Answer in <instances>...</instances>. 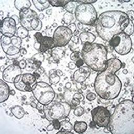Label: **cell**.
Returning a JSON list of instances; mask_svg holds the SVG:
<instances>
[{
    "label": "cell",
    "instance_id": "obj_1",
    "mask_svg": "<svg viewBox=\"0 0 134 134\" xmlns=\"http://www.w3.org/2000/svg\"><path fill=\"white\" fill-rule=\"evenodd\" d=\"M126 13L109 10L99 15L95 24L96 31L103 40L109 41L115 35L123 32L129 24Z\"/></svg>",
    "mask_w": 134,
    "mask_h": 134
},
{
    "label": "cell",
    "instance_id": "obj_2",
    "mask_svg": "<svg viewBox=\"0 0 134 134\" xmlns=\"http://www.w3.org/2000/svg\"><path fill=\"white\" fill-rule=\"evenodd\" d=\"M108 127L113 134H134L133 101L124 100L117 105L110 116Z\"/></svg>",
    "mask_w": 134,
    "mask_h": 134
},
{
    "label": "cell",
    "instance_id": "obj_3",
    "mask_svg": "<svg viewBox=\"0 0 134 134\" xmlns=\"http://www.w3.org/2000/svg\"><path fill=\"white\" fill-rule=\"evenodd\" d=\"M122 83L115 73L105 69L95 77L94 88L102 98L111 100L116 98L121 90Z\"/></svg>",
    "mask_w": 134,
    "mask_h": 134
},
{
    "label": "cell",
    "instance_id": "obj_4",
    "mask_svg": "<svg viewBox=\"0 0 134 134\" xmlns=\"http://www.w3.org/2000/svg\"><path fill=\"white\" fill-rule=\"evenodd\" d=\"M107 50L106 47L96 43H86L82 49V55L84 63L92 70L101 72L105 69Z\"/></svg>",
    "mask_w": 134,
    "mask_h": 134
},
{
    "label": "cell",
    "instance_id": "obj_5",
    "mask_svg": "<svg viewBox=\"0 0 134 134\" xmlns=\"http://www.w3.org/2000/svg\"><path fill=\"white\" fill-rule=\"evenodd\" d=\"M71 110V106L68 103L63 102L52 101L49 104L44 105L43 108L44 116L49 121L66 118Z\"/></svg>",
    "mask_w": 134,
    "mask_h": 134
},
{
    "label": "cell",
    "instance_id": "obj_6",
    "mask_svg": "<svg viewBox=\"0 0 134 134\" xmlns=\"http://www.w3.org/2000/svg\"><path fill=\"white\" fill-rule=\"evenodd\" d=\"M74 16L79 23L83 25H95L97 19L96 10L92 4H80L74 10Z\"/></svg>",
    "mask_w": 134,
    "mask_h": 134
},
{
    "label": "cell",
    "instance_id": "obj_7",
    "mask_svg": "<svg viewBox=\"0 0 134 134\" xmlns=\"http://www.w3.org/2000/svg\"><path fill=\"white\" fill-rule=\"evenodd\" d=\"M32 94L38 102L42 105H46L52 102L55 97L53 88L44 82H38L32 87Z\"/></svg>",
    "mask_w": 134,
    "mask_h": 134
},
{
    "label": "cell",
    "instance_id": "obj_8",
    "mask_svg": "<svg viewBox=\"0 0 134 134\" xmlns=\"http://www.w3.org/2000/svg\"><path fill=\"white\" fill-rule=\"evenodd\" d=\"M108 42L109 46L121 55L127 54L132 49L131 39L124 32L114 35Z\"/></svg>",
    "mask_w": 134,
    "mask_h": 134
},
{
    "label": "cell",
    "instance_id": "obj_9",
    "mask_svg": "<svg viewBox=\"0 0 134 134\" xmlns=\"http://www.w3.org/2000/svg\"><path fill=\"white\" fill-rule=\"evenodd\" d=\"M1 44L3 50L7 55H14L20 53L22 39L17 36L9 37L2 35Z\"/></svg>",
    "mask_w": 134,
    "mask_h": 134
},
{
    "label": "cell",
    "instance_id": "obj_10",
    "mask_svg": "<svg viewBox=\"0 0 134 134\" xmlns=\"http://www.w3.org/2000/svg\"><path fill=\"white\" fill-rule=\"evenodd\" d=\"M35 75L31 73L21 74L14 80L15 88L22 92H32V87L37 83Z\"/></svg>",
    "mask_w": 134,
    "mask_h": 134
},
{
    "label": "cell",
    "instance_id": "obj_11",
    "mask_svg": "<svg viewBox=\"0 0 134 134\" xmlns=\"http://www.w3.org/2000/svg\"><path fill=\"white\" fill-rule=\"evenodd\" d=\"M93 121L98 127H106L109 123L110 113L105 107L98 106L91 111Z\"/></svg>",
    "mask_w": 134,
    "mask_h": 134
},
{
    "label": "cell",
    "instance_id": "obj_12",
    "mask_svg": "<svg viewBox=\"0 0 134 134\" xmlns=\"http://www.w3.org/2000/svg\"><path fill=\"white\" fill-rule=\"evenodd\" d=\"M72 36V32L67 27L59 26L55 30L52 37L55 47L65 46L71 40Z\"/></svg>",
    "mask_w": 134,
    "mask_h": 134
},
{
    "label": "cell",
    "instance_id": "obj_13",
    "mask_svg": "<svg viewBox=\"0 0 134 134\" xmlns=\"http://www.w3.org/2000/svg\"><path fill=\"white\" fill-rule=\"evenodd\" d=\"M17 31V24L12 17H6L1 21V32L2 35L12 37Z\"/></svg>",
    "mask_w": 134,
    "mask_h": 134
},
{
    "label": "cell",
    "instance_id": "obj_14",
    "mask_svg": "<svg viewBox=\"0 0 134 134\" xmlns=\"http://www.w3.org/2000/svg\"><path fill=\"white\" fill-rule=\"evenodd\" d=\"M38 17L37 13L30 8L24 9L19 12V18L21 26L26 28L28 31L32 30L31 25L32 21Z\"/></svg>",
    "mask_w": 134,
    "mask_h": 134
},
{
    "label": "cell",
    "instance_id": "obj_15",
    "mask_svg": "<svg viewBox=\"0 0 134 134\" xmlns=\"http://www.w3.org/2000/svg\"><path fill=\"white\" fill-rule=\"evenodd\" d=\"M21 69L18 65L13 64L7 66L3 71L2 77L4 81L14 83L16 77L21 74Z\"/></svg>",
    "mask_w": 134,
    "mask_h": 134
},
{
    "label": "cell",
    "instance_id": "obj_16",
    "mask_svg": "<svg viewBox=\"0 0 134 134\" xmlns=\"http://www.w3.org/2000/svg\"><path fill=\"white\" fill-rule=\"evenodd\" d=\"M36 41L38 42L40 44L39 52L43 53L46 51L52 49L55 47L52 37L44 36L40 32H36L34 35Z\"/></svg>",
    "mask_w": 134,
    "mask_h": 134
},
{
    "label": "cell",
    "instance_id": "obj_17",
    "mask_svg": "<svg viewBox=\"0 0 134 134\" xmlns=\"http://www.w3.org/2000/svg\"><path fill=\"white\" fill-rule=\"evenodd\" d=\"M90 74V68L87 66H82L74 72L73 79L77 83H82L89 77Z\"/></svg>",
    "mask_w": 134,
    "mask_h": 134
},
{
    "label": "cell",
    "instance_id": "obj_18",
    "mask_svg": "<svg viewBox=\"0 0 134 134\" xmlns=\"http://www.w3.org/2000/svg\"><path fill=\"white\" fill-rule=\"evenodd\" d=\"M122 63L118 59L111 58L107 60L105 69L116 73L122 67Z\"/></svg>",
    "mask_w": 134,
    "mask_h": 134
},
{
    "label": "cell",
    "instance_id": "obj_19",
    "mask_svg": "<svg viewBox=\"0 0 134 134\" xmlns=\"http://www.w3.org/2000/svg\"><path fill=\"white\" fill-rule=\"evenodd\" d=\"M10 95L9 87L3 80H0V103L7 100Z\"/></svg>",
    "mask_w": 134,
    "mask_h": 134
},
{
    "label": "cell",
    "instance_id": "obj_20",
    "mask_svg": "<svg viewBox=\"0 0 134 134\" xmlns=\"http://www.w3.org/2000/svg\"><path fill=\"white\" fill-rule=\"evenodd\" d=\"M80 39L83 44L86 43H92L96 39V36L90 32H82L79 35Z\"/></svg>",
    "mask_w": 134,
    "mask_h": 134
},
{
    "label": "cell",
    "instance_id": "obj_21",
    "mask_svg": "<svg viewBox=\"0 0 134 134\" xmlns=\"http://www.w3.org/2000/svg\"><path fill=\"white\" fill-rule=\"evenodd\" d=\"M14 3L15 8L19 12L29 9L31 5L30 1L29 0H15Z\"/></svg>",
    "mask_w": 134,
    "mask_h": 134
},
{
    "label": "cell",
    "instance_id": "obj_22",
    "mask_svg": "<svg viewBox=\"0 0 134 134\" xmlns=\"http://www.w3.org/2000/svg\"><path fill=\"white\" fill-rule=\"evenodd\" d=\"M61 124V127L59 131L57 133H72L71 131L73 129V126L72 124L66 120H63L60 122Z\"/></svg>",
    "mask_w": 134,
    "mask_h": 134
},
{
    "label": "cell",
    "instance_id": "obj_23",
    "mask_svg": "<svg viewBox=\"0 0 134 134\" xmlns=\"http://www.w3.org/2000/svg\"><path fill=\"white\" fill-rule=\"evenodd\" d=\"M35 7L36 8L41 12L45 10L48 8L50 4L49 2L48 1H43V0H33L32 1Z\"/></svg>",
    "mask_w": 134,
    "mask_h": 134
},
{
    "label": "cell",
    "instance_id": "obj_24",
    "mask_svg": "<svg viewBox=\"0 0 134 134\" xmlns=\"http://www.w3.org/2000/svg\"><path fill=\"white\" fill-rule=\"evenodd\" d=\"M12 114L17 119L22 118L25 114L24 109L20 106L16 105L11 108Z\"/></svg>",
    "mask_w": 134,
    "mask_h": 134
},
{
    "label": "cell",
    "instance_id": "obj_25",
    "mask_svg": "<svg viewBox=\"0 0 134 134\" xmlns=\"http://www.w3.org/2000/svg\"><path fill=\"white\" fill-rule=\"evenodd\" d=\"M87 128V124L84 121H76L74 122L73 125L74 130L79 133H84Z\"/></svg>",
    "mask_w": 134,
    "mask_h": 134
},
{
    "label": "cell",
    "instance_id": "obj_26",
    "mask_svg": "<svg viewBox=\"0 0 134 134\" xmlns=\"http://www.w3.org/2000/svg\"><path fill=\"white\" fill-rule=\"evenodd\" d=\"M16 34H17V36L22 39L27 37L29 34V31L23 26H20L17 29Z\"/></svg>",
    "mask_w": 134,
    "mask_h": 134
},
{
    "label": "cell",
    "instance_id": "obj_27",
    "mask_svg": "<svg viewBox=\"0 0 134 134\" xmlns=\"http://www.w3.org/2000/svg\"><path fill=\"white\" fill-rule=\"evenodd\" d=\"M70 1L65 0H53L50 1V4L54 7H64Z\"/></svg>",
    "mask_w": 134,
    "mask_h": 134
},
{
    "label": "cell",
    "instance_id": "obj_28",
    "mask_svg": "<svg viewBox=\"0 0 134 134\" xmlns=\"http://www.w3.org/2000/svg\"><path fill=\"white\" fill-rule=\"evenodd\" d=\"M74 16L73 14L66 12L63 15L62 18V21L66 24H70L71 22L73 20Z\"/></svg>",
    "mask_w": 134,
    "mask_h": 134
},
{
    "label": "cell",
    "instance_id": "obj_29",
    "mask_svg": "<svg viewBox=\"0 0 134 134\" xmlns=\"http://www.w3.org/2000/svg\"><path fill=\"white\" fill-rule=\"evenodd\" d=\"M123 32L127 34L128 36H130L132 35L133 33V21L129 20V24L127 26V27L125 28V29L124 30Z\"/></svg>",
    "mask_w": 134,
    "mask_h": 134
},
{
    "label": "cell",
    "instance_id": "obj_30",
    "mask_svg": "<svg viewBox=\"0 0 134 134\" xmlns=\"http://www.w3.org/2000/svg\"><path fill=\"white\" fill-rule=\"evenodd\" d=\"M60 80V76L58 75L55 72L51 73L49 76L50 83L52 84H57Z\"/></svg>",
    "mask_w": 134,
    "mask_h": 134
},
{
    "label": "cell",
    "instance_id": "obj_31",
    "mask_svg": "<svg viewBox=\"0 0 134 134\" xmlns=\"http://www.w3.org/2000/svg\"><path fill=\"white\" fill-rule=\"evenodd\" d=\"M65 9L66 10V12L73 13L74 10L75 9V6L74 4L73 1H69L67 4H66L65 6H64Z\"/></svg>",
    "mask_w": 134,
    "mask_h": 134
},
{
    "label": "cell",
    "instance_id": "obj_32",
    "mask_svg": "<svg viewBox=\"0 0 134 134\" xmlns=\"http://www.w3.org/2000/svg\"><path fill=\"white\" fill-rule=\"evenodd\" d=\"M44 56L41 52L36 53L34 56H32V57L31 58V60L34 62H42L44 60Z\"/></svg>",
    "mask_w": 134,
    "mask_h": 134
},
{
    "label": "cell",
    "instance_id": "obj_33",
    "mask_svg": "<svg viewBox=\"0 0 134 134\" xmlns=\"http://www.w3.org/2000/svg\"><path fill=\"white\" fill-rule=\"evenodd\" d=\"M73 113L76 116H78V117L81 116L84 114V109L82 106H77L74 109Z\"/></svg>",
    "mask_w": 134,
    "mask_h": 134
},
{
    "label": "cell",
    "instance_id": "obj_34",
    "mask_svg": "<svg viewBox=\"0 0 134 134\" xmlns=\"http://www.w3.org/2000/svg\"><path fill=\"white\" fill-rule=\"evenodd\" d=\"M70 59L73 61H76L80 57V52L79 51H74L70 54Z\"/></svg>",
    "mask_w": 134,
    "mask_h": 134
},
{
    "label": "cell",
    "instance_id": "obj_35",
    "mask_svg": "<svg viewBox=\"0 0 134 134\" xmlns=\"http://www.w3.org/2000/svg\"><path fill=\"white\" fill-rule=\"evenodd\" d=\"M86 99L89 101H93L96 98V95L94 93H89L86 95Z\"/></svg>",
    "mask_w": 134,
    "mask_h": 134
},
{
    "label": "cell",
    "instance_id": "obj_36",
    "mask_svg": "<svg viewBox=\"0 0 134 134\" xmlns=\"http://www.w3.org/2000/svg\"><path fill=\"white\" fill-rule=\"evenodd\" d=\"M74 2H77L80 4H92L97 2L96 0H86V1H73Z\"/></svg>",
    "mask_w": 134,
    "mask_h": 134
},
{
    "label": "cell",
    "instance_id": "obj_37",
    "mask_svg": "<svg viewBox=\"0 0 134 134\" xmlns=\"http://www.w3.org/2000/svg\"><path fill=\"white\" fill-rule=\"evenodd\" d=\"M51 122H52L54 126V128L55 129H57V130L60 129L61 127V124H60V122L59 121V120H57V119L53 120Z\"/></svg>",
    "mask_w": 134,
    "mask_h": 134
},
{
    "label": "cell",
    "instance_id": "obj_38",
    "mask_svg": "<svg viewBox=\"0 0 134 134\" xmlns=\"http://www.w3.org/2000/svg\"><path fill=\"white\" fill-rule=\"evenodd\" d=\"M73 98L77 99H79L80 102L83 101V100L84 99V97L83 95L81 93H75V94L73 95Z\"/></svg>",
    "mask_w": 134,
    "mask_h": 134
},
{
    "label": "cell",
    "instance_id": "obj_39",
    "mask_svg": "<svg viewBox=\"0 0 134 134\" xmlns=\"http://www.w3.org/2000/svg\"><path fill=\"white\" fill-rule=\"evenodd\" d=\"M126 15H127L129 20L133 21L134 19V12L133 10H130L127 12L126 13Z\"/></svg>",
    "mask_w": 134,
    "mask_h": 134
},
{
    "label": "cell",
    "instance_id": "obj_40",
    "mask_svg": "<svg viewBox=\"0 0 134 134\" xmlns=\"http://www.w3.org/2000/svg\"><path fill=\"white\" fill-rule=\"evenodd\" d=\"M72 32V33H74L75 32V31L76 30V26L75 25V23H70V24H69V25L67 27Z\"/></svg>",
    "mask_w": 134,
    "mask_h": 134
},
{
    "label": "cell",
    "instance_id": "obj_41",
    "mask_svg": "<svg viewBox=\"0 0 134 134\" xmlns=\"http://www.w3.org/2000/svg\"><path fill=\"white\" fill-rule=\"evenodd\" d=\"M75 65L76 66L77 68H80L81 66H82L84 63V61L83 60V59H81V58H79L76 61H75Z\"/></svg>",
    "mask_w": 134,
    "mask_h": 134
},
{
    "label": "cell",
    "instance_id": "obj_42",
    "mask_svg": "<svg viewBox=\"0 0 134 134\" xmlns=\"http://www.w3.org/2000/svg\"><path fill=\"white\" fill-rule=\"evenodd\" d=\"M18 66L21 69H25L27 65V63H26V61L24 60H20L19 63H18Z\"/></svg>",
    "mask_w": 134,
    "mask_h": 134
},
{
    "label": "cell",
    "instance_id": "obj_43",
    "mask_svg": "<svg viewBox=\"0 0 134 134\" xmlns=\"http://www.w3.org/2000/svg\"><path fill=\"white\" fill-rule=\"evenodd\" d=\"M71 40L73 42L75 43V44H77V43H79V38L76 35H74V36H73L72 37Z\"/></svg>",
    "mask_w": 134,
    "mask_h": 134
},
{
    "label": "cell",
    "instance_id": "obj_44",
    "mask_svg": "<svg viewBox=\"0 0 134 134\" xmlns=\"http://www.w3.org/2000/svg\"><path fill=\"white\" fill-rule=\"evenodd\" d=\"M15 21V22H16V24H17V25L19 24V23H20V18L19 17H18L17 15H12V17H11Z\"/></svg>",
    "mask_w": 134,
    "mask_h": 134
},
{
    "label": "cell",
    "instance_id": "obj_45",
    "mask_svg": "<svg viewBox=\"0 0 134 134\" xmlns=\"http://www.w3.org/2000/svg\"><path fill=\"white\" fill-rule=\"evenodd\" d=\"M72 104L74 106H77L80 105V101L76 98H73L72 100Z\"/></svg>",
    "mask_w": 134,
    "mask_h": 134
},
{
    "label": "cell",
    "instance_id": "obj_46",
    "mask_svg": "<svg viewBox=\"0 0 134 134\" xmlns=\"http://www.w3.org/2000/svg\"><path fill=\"white\" fill-rule=\"evenodd\" d=\"M76 65L74 62H70L68 63V68L71 70H73L76 68Z\"/></svg>",
    "mask_w": 134,
    "mask_h": 134
},
{
    "label": "cell",
    "instance_id": "obj_47",
    "mask_svg": "<svg viewBox=\"0 0 134 134\" xmlns=\"http://www.w3.org/2000/svg\"><path fill=\"white\" fill-rule=\"evenodd\" d=\"M34 48H35L36 50H39L40 48V43H39L38 42H37V41H36L35 42L34 44Z\"/></svg>",
    "mask_w": 134,
    "mask_h": 134
},
{
    "label": "cell",
    "instance_id": "obj_48",
    "mask_svg": "<svg viewBox=\"0 0 134 134\" xmlns=\"http://www.w3.org/2000/svg\"><path fill=\"white\" fill-rule=\"evenodd\" d=\"M54 128V126H53V125L52 124V122H51V123H50L47 127V130L49 131H52L53 130Z\"/></svg>",
    "mask_w": 134,
    "mask_h": 134
},
{
    "label": "cell",
    "instance_id": "obj_49",
    "mask_svg": "<svg viewBox=\"0 0 134 134\" xmlns=\"http://www.w3.org/2000/svg\"><path fill=\"white\" fill-rule=\"evenodd\" d=\"M20 53L21 54H23V55H25L27 53V51L25 48H21Z\"/></svg>",
    "mask_w": 134,
    "mask_h": 134
},
{
    "label": "cell",
    "instance_id": "obj_50",
    "mask_svg": "<svg viewBox=\"0 0 134 134\" xmlns=\"http://www.w3.org/2000/svg\"><path fill=\"white\" fill-rule=\"evenodd\" d=\"M104 132H105V133H107L110 132V130H109V128H108V126H107V127H104Z\"/></svg>",
    "mask_w": 134,
    "mask_h": 134
},
{
    "label": "cell",
    "instance_id": "obj_51",
    "mask_svg": "<svg viewBox=\"0 0 134 134\" xmlns=\"http://www.w3.org/2000/svg\"><path fill=\"white\" fill-rule=\"evenodd\" d=\"M77 27H78L79 30H82L83 28V24L82 23H79L77 24Z\"/></svg>",
    "mask_w": 134,
    "mask_h": 134
},
{
    "label": "cell",
    "instance_id": "obj_52",
    "mask_svg": "<svg viewBox=\"0 0 134 134\" xmlns=\"http://www.w3.org/2000/svg\"><path fill=\"white\" fill-rule=\"evenodd\" d=\"M55 73L58 75H59V76H61L62 74H63V73H62V72L61 71V70H57L56 71H55Z\"/></svg>",
    "mask_w": 134,
    "mask_h": 134
},
{
    "label": "cell",
    "instance_id": "obj_53",
    "mask_svg": "<svg viewBox=\"0 0 134 134\" xmlns=\"http://www.w3.org/2000/svg\"><path fill=\"white\" fill-rule=\"evenodd\" d=\"M71 86H72V84L70 82H67L65 84V87L68 89H70L71 87Z\"/></svg>",
    "mask_w": 134,
    "mask_h": 134
},
{
    "label": "cell",
    "instance_id": "obj_54",
    "mask_svg": "<svg viewBox=\"0 0 134 134\" xmlns=\"http://www.w3.org/2000/svg\"><path fill=\"white\" fill-rule=\"evenodd\" d=\"M30 106H31V107H32L33 108H37V105L36 104L35 102H33V101L30 103Z\"/></svg>",
    "mask_w": 134,
    "mask_h": 134
},
{
    "label": "cell",
    "instance_id": "obj_55",
    "mask_svg": "<svg viewBox=\"0 0 134 134\" xmlns=\"http://www.w3.org/2000/svg\"><path fill=\"white\" fill-rule=\"evenodd\" d=\"M44 15L43 13H40L39 15H38V18L40 19V20H42L43 18H44Z\"/></svg>",
    "mask_w": 134,
    "mask_h": 134
},
{
    "label": "cell",
    "instance_id": "obj_56",
    "mask_svg": "<svg viewBox=\"0 0 134 134\" xmlns=\"http://www.w3.org/2000/svg\"><path fill=\"white\" fill-rule=\"evenodd\" d=\"M38 71H39V72H40L41 73H43L44 72V69L42 67H41V66H40V67L38 69Z\"/></svg>",
    "mask_w": 134,
    "mask_h": 134
},
{
    "label": "cell",
    "instance_id": "obj_57",
    "mask_svg": "<svg viewBox=\"0 0 134 134\" xmlns=\"http://www.w3.org/2000/svg\"><path fill=\"white\" fill-rule=\"evenodd\" d=\"M52 9H48L46 10V14H48V15H50L52 14Z\"/></svg>",
    "mask_w": 134,
    "mask_h": 134
},
{
    "label": "cell",
    "instance_id": "obj_58",
    "mask_svg": "<svg viewBox=\"0 0 134 134\" xmlns=\"http://www.w3.org/2000/svg\"><path fill=\"white\" fill-rule=\"evenodd\" d=\"M16 94V92L14 90H10V95H15Z\"/></svg>",
    "mask_w": 134,
    "mask_h": 134
},
{
    "label": "cell",
    "instance_id": "obj_59",
    "mask_svg": "<svg viewBox=\"0 0 134 134\" xmlns=\"http://www.w3.org/2000/svg\"><path fill=\"white\" fill-rule=\"evenodd\" d=\"M122 73L124 74H126L128 73V70L127 69H124L122 70Z\"/></svg>",
    "mask_w": 134,
    "mask_h": 134
},
{
    "label": "cell",
    "instance_id": "obj_60",
    "mask_svg": "<svg viewBox=\"0 0 134 134\" xmlns=\"http://www.w3.org/2000/svg\"><path fill=\"white\" fill-rule=\"evenodd\" d=\"M120 2H124V3H126V2H130V1L129 0V1H119Z\"/></svg>",
    "mask_w": 134,
    "mask_h": 134
},
{
    "label": "cell",
    "instance_id": "obj_61",
    "mask_svg": "<svg viewBox=\"0 0 134 134\" xmlns=\"http://www.w3.org/2000/svg\"><path fill=\"white\" fill-rule=\"evenodd\" d=\"M3 15V12L2 10H1V15L2 16Z\"/></svg>",
    "mask_w": 134,
    "mask_h": 134
},
{
    "label": "cell",
    "instance_id": "obj_62",
    "mask_svg": "<svg viewBox=\"0 0 134 134\" xmlns=\"http://www.w3.org/2000/svg\"><path fill=\"white\" fill-rule=\"evenodd\" d=\"M133 57H132V62H133Z\"/></svg>",
    "mask_w": 134,
    "mask_h": 134
}]
</instances>
